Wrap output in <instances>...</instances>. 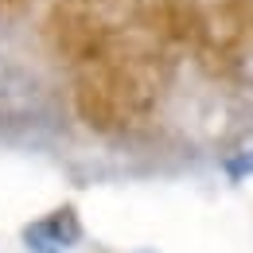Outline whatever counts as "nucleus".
Listing matches in <instances>:
<instances>
[{"label":"nucleus","mask_w":253,"mask_h":253,"mask_svg":"<svg viewBox=\"0 0 253 253\" xmlns=\"http://www.w3.org/2000/svg\"><path fill=\"white\" fill-rule=\"evenodd\" d=\"M24 250L28 253H66V246L43 226V218H35L24 226Z\"/></svg>","instance_id":"f03ea898"},{"label":"nucleus","mask_w":253,"mask_h":253,"mask_svg":"<svg viewBox=\"0 0 253 253\" xmlns=\"http://www.w3.org/2000/svg\"><path fill=\"white\" fill-rule=\"evenodd\" d=\"M43 226L63 242L66 250L82 242V222H78V214H74V207H59L55 214H47V218H43Z\"/></svg>","instance_id":"f257e3e1"},{"label":"nucleus","mask_w":253,"mask_h":253,"mask_svg":"<svg viewBox=\"0 0 253 253\" xmlns=\"http://www.w3.org/2000/svg\"><path fill=\"white\" fill-rule=\"evenodd\" d=\"M226 175H230L234 183H242V179H253V148H246V152H238V156L226 160Z\"/></svg>","instance_id":"7ed1b4c3"}]
</instances>
